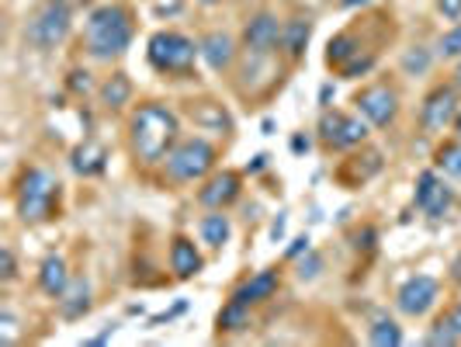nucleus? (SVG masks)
<instances>
[{"instance_id": "1", "label": "nucleus", "mask_w": 461, "mask_h": 347, "mask_svg": "<svg viewBox=\"0 0 461 347\" xmlns=\"http://www.w3.org/2000/svg\"><path fill=\"white\" fill-rule=\"evenodd\" d=\"M180 135V118L167 105L146 101L132 111L128 118V150L132 157L146 167L167 160V153L174 150Z\"/></svg>"}, {"instance_id": "2", "label": "nucleus", "mask_w": 461, "mask_h": 347, "mask_svg": "<svg viewBox=\"0 0 461 347\" xmlns=\"http://www.w3.org/2000/svg\"><path fill=\"white\" fill-rule=\"evenodd\" d=\"M135 39V18L128 4H101L87 14L83 25V53L91 59H118Z\"/></svg>"}, {"instance_id": "3", "label": "nucleus", "mask_w": 461, "mask_h": 347, "mask_svg": "<svg viewBox=\"0 0 461 347\" xmlns=\"http://www.w3.org/2000/svg\"><path fill=\"white\" fill-rule=\"evenodd\" d=\"M14 205L22 222L35 226V222H49L59 213V181L42 167H28L22 181L14 187Z\"/></svg>"}, {"instance_id": "4", "label": "nucleus", "mask_w": 461, "mask_h": 347, "mask_svg": "<svg viewBox=\"0 0 461 347\" xmlns=\"http://www.w3.org/2000/svg\"><path fill=\"white\" fill-rule=\"evenodd\" d=\"M74 28V0H42L25 22V42L35 53H52Z\"/></svg>"}, {"instance_id": "5", "label": "nucleus", "mask_w": 461, "mask_h": 347, "mask_svg": "<svg viewBox=\"0 0 461 347\" xmlns=\"http://www.w3.org/2000/svg\"><path fill=\"white\" fill-rule=\"evenodd\" d=\"M215 146L202 139V135H187V139H178L174 150L167 153V178L178 181V185H191V181H202L215 170Z\"/></svg>"}, {"instance_id": "6", "label": "nucleus", "mask_w": 461, "mask_h": 347, "mask_svg": "<svg viewBox=\"0 0 461 347\" xmlns=\"http://www.w3.org/2000/svg\"><path fill=\"white\" fill-rule=\"evenodd\" d=\"M195 56H198V46L195 39L180 35V31H156L146 42V59L156 74L163 77H187L191 66H195Z\"/></svg>"}, {"instance_id": "7", "label": "nucleus", "mask_w": 461, "mask_h": 347, "mask_svg": "<svg viewBox=\"0 0 461 347\" xmlns=\"http://www.w3.org/2000/svg\"><path fill=\"white\" fill-rule=\"evenodd\" d=\"M319 139L330 150H351L368 139V118L364 115H347V111H323L319 118Z\"/></svg>"}, {"instance_id": "8", "label": "nucleus", "mask_w": 461, "mask_h": 347, "mask_svg": "<svg viewBox=\"0 0 461 347\" xmlns=\"http://www.w3.org/2000/svg\"><path fill=\"white\" fill-rule=\"evenodd\" d=\"M354 105H358V115L368 118V126L388 129L396 122V115H399V94L388 83H371L354 98Z\"/></svg>"}, {"instance_id": "9", "label": "nucleus", "mask_w": 461, "mask_h": 347, "mask_svg": "<svg viewBox=\"0 0 461 347\" xmlns=\"http://www.w3.org/2000/svg\"><path fill=\"white\" fill-rule=\"evenodd\" d=\"M413 202H416V209L423 215L444 219V215L451 213V205H455V191H451V185H448L437 170H423V174L416 178V195H413Z\"/></svg>"}, {"instance_id": "10", "label": "nucleus", "mask_w": 461, "mask_h": 347, "mask_svg": "<svg viewBox=\"0 0 461 347\" xmlns=\"http://www.w3.org/2000/svg\"><path fill=\"white\" fill-rule=\"evenodd\" d=\"M458 118V87H434L427 98H423V108H420V126L427 133H444L448 126H455Z\"/></svg>"}, {"instance_id": "11", "label": "nucleus", "mask_w": 461, "mask_h": 347, "mask_svg": "<svg viewBox=\"0 0 461 347\" xmlns=\"http://www.w3.org/2000/svg\"><path fill=\"white\" fill-rule=\"evenodd\" d=\"M437 299H440L437 278H431V274H413L410 282H403V289L396 295V306L406 317H427L437 306Z\"/></svg>"}, {"instance_id": "12", "label": "nucleus", "mask_w": 461, "mask_h": 347, "mask_svg": "<svg viewBox=\"0 0 461 347\" xmlns=\"http://www.w3.org/2000/svg\"><path fill=\"white\" fill-rule=\"evenodd\" d=\"M243 46H247V53L254 56L274 53L282 46V22H278V14H271V11L254 14L247 22V28H243Z\"/></svg>"}, {"instance_id": "13", "label": "nucleus", "mask_w": 461, "mask_h": 347, "mask_svg": "<svg viewBox=\"0 0 461 347\" xmlns=\"http://www.w3.org/2000/svg\"><path fill=\"white\" fill-rule=\"evenodd\" d=\"M198 56L205 59L208 70L226 74L232 63H236V39H232L230 31H208L205 39L198 42Z\"/></svg>"}, {"instance_id": "14", "label": "nucleus", "mask_w": 461, "mask_h": 347, "mask_svg": "<svg viewBox=\"0 0 461 347\" xmlns=\"http://www.w3.org/2000/svg\"><path fill=\"white\" fill-rule=\"evenodd\" d=\"M239 198V174L236 170H219V174H212L202 191H198V202L205 205V209H226Z\"/></svg>"}, {"instance_id": "15", "label": "nucleus", "mask_w": 461, "mask_h": 347, "mask_svg": "<svg viewBox=\"0 0 461 347\" xmlns=\"http://www.w3.org/2000/svg\"><path fill=\"white\" fill-rule=\"evenodd\" d=\"M187 115H191V122H195L198 129H205V133H219V135L232 133L230 111L222 105H215V101H191V105H187Z\"/></svg>"}, {"instance_id": "16", "label": "nucleus", "mask_w": 461, "mask_h": 347, "mask_svg": "<svg viewBox=\"0 0 461 347\" xmlns=\"http://www.w3.org/2000/svg\"><path fill=\"white\" fill-rule=\"evenodd\" d=\"M309 39H312V22L309 18H288L282 25V53L299 63L309 49Z\"/></svg>"}, {"instance_id": "17", "label": "nucleus", "mask_w": 461, "mask_h": 347, "mask_svg": "<svg viewBox=\"0 0 461 347\" xmlns=\"http://www.w3.org/2000/svg\"><path fill=\"white\" fill-rule=\"evenodd\" d=\"M70 167L77 170L80 178H98V174H104V167H108V150H104L101 143L87 139L83 146H77L70 153Z\"/></svg>"}, {"instance_id": "18", "label": "nucleus", "mask_w": 461, "mask_h": 347, "mask_svg": "<svg viewBox=\"0 0 461 347\" xmlns=\"http://www.w3.org/2000/svg\"><path fill=\"white\" fill-rule=\"evenodd\" d=\"M202 267H205V261H202L198 247L187 237H174V243H170V271L178 278H195Z\"/></svg>"}, {"instance_id": "19", "label": "nucleus", "mask_w": 461, "mask_h": 347, "mask_svg": "<svg viewBox=\"0 0 461 347\" xmlns=\"http://www.w3.org/2000/svg\"><path fill=\"white\" fill-rule=\"evenodd\" d=\"M70 267H66V261L59 257V254H49L46 261H42V267H39V285H42V292L52 295V299H59V295L70 289Z\"/></svg>"}, {"instance_id": "20", "label": "nucleus", "mask_w": 461, "mask_h": 347, "mask_svg": "<svg viewBox=\"0 0 461 347\" xmlns=\"http://www.w3.org/2000/svg\"><path fill=\"white\" fill-rule=\"evenodd\" d=\"M59 313H63V320H83L91 313V282L87 278H74L70 289L59 295Z\"/></svg>"}, {"instance_id": "21", "label": "nucleus", "mask_w": 461, "mask_h": 347, "mask_svg": "<svg viewBox=\"0 0 461 347\" xmlns=\"http://www.w3.org/2000/svg\"><path fill=\"white\" fill-rule=\"evenodd\" d=\"M274 289H278V271H274V267H267V271L254 274L250 282H243V285L232 292V299H236V302H247V306H254V302H264V299H271V295H274Z\"/></svg>"}, {"instance_id": "22", "label": "nucleus", "mask_w": 461, "mask_h": 347, "mask_svg": "<svg viewBox=\"0 0 461 347\" xmlns=\"http://www.w3.org/2000/svg\"><path fill=\"white\" fill-rule=\"evenodd\" d=\"M198 233H202V243L212 247V250H222L232 237V222L230 215H222V209H215L212 215H205L202 222H198Z\"/></svg>"}, {"instance_id": "23", "label": "nucleus", "mask_w": 461, "mask_h": 347, "mask_svg": "<svg viewBox=\"0 0 461 347\" xmlns=\"http://www.w3.org/2000/svg\"><path fill=\"white\" fill-rule=\"evenodd\" d=\"M98 101H101L108 111L126 108L128 101H132V81H128L126 74H111V77L98 87Z\"/></svg>"}, {"instance_id": "24", "label": "nucleus", "mask_w": 461, "mask_h": 347, "mask_svg": "<svg viewBox=\"0 0 461 347\" xmlns=\"http://www.w3.org/2000/svg\"><path fill=\"white\" fill-rule=\"evenodd\" d=\"M361 53H368V49H361L358 35H354V31H340V35L330 39V46H326V63L340 70V66H347V63Z\"/></svg>"}, {"instance_id": "25", "label": "nucleus", "mask_w": 461, "mask_h": 347, "mask_svg": "<svg viewBox=\"0 0 461 347\" xmlns=\"http://www.w3.org/2000/svg\"><path fill=\"white\" fill-rule=\"evenodd\" d=\"M247 309H250L247 302H236V299H230V302L222 306V313H219L215 326H219L222 334H239V330H247V326H250V313H247Z\"/></svg>"}, {"instance_id": "26", "label": "nucleus", "mask_w": 461, "mask_h": 347, "mask_svg": "<svg viewBox=\"0 0 461 347\" xmlns=\"http://www.w3.org/2000/svg\"><path fill=\"white\" fill-rule=\"evenodd\" d=\"M368 341L375 347H399L403 344V326L388 317H378V320L368 326Z\"/></svg>"}, {"instance_id": "27", "label": "nucleus", "mask_w": 461, "mask_h": 347, "mask_svg": "<svg viewBox=\"0 0 461 347\" xmlns=\"http://www.w3.org/2000/svg\"><path fill=\"white\" fill-rule=\"evenodd\" d=\"M431 66H434V53L423 49V46H413V49L403 53V74L406 77H427Z\"/></svg>"}, {"instance_id": "28", "label": "nucleus", "mask_w": 461, "mask_h": 347, "mask_svg": "<svg viewBox=\"0 0 461 347\" xmlns=\"http://www.w3.org/2000/svg\"><path fill=\"white\" fill-rule=\"evenodd\" d=\"M437 170H444V174H451V178H461V139L444 143V146L437 150Z\"/></svg>"}, {"instance_id": "29", "label": "nucleus", "mask_w": 461, "mask_h": 347, "mask_svg": "<svg viewBox=\"0 0 461 347\" xmlns=\"http://www.w3.org/2000/svg\"><path fill=\"white\" fill-rule=\"evenodd\" d=\"M427 344L431 347H455V344H461V337H458V330H455V323L448 320H437L431 330H427Z\"/></svg>"}, {"instance_id": "30", "label": "nucleus", "mask_w": 461, "mask_h": 347, "mask_svg": "<svg viewBox=\"0 0 461 347\" xmlns=\"http://www.w3.org/2000/svg\"><path fill=\"white\" fill-rule=\"evenodd\" d=\"M375 70V53L368 49V53L354 56L347 66H340V77H347V81H358V77H364V74H371Z\"/></svg>"}, {"instance_id": "31", "label": "nucleus", "mask_w": 461, "mask_h": 347, "mask_svg": "<svg viewBox=\"0 0 461 347\" xmlns=\"http://www.w3.org/2000/svg\"><path fill=\"white\" fill-rule=\"evenodd\" d=\"M437 56H440V59H461V25H455L451 31H444V35H440V42H437Z\"/></svg>"}, {"instance_id": "32", "label": "nucleus", "mask_w": 461, "mask_h": 347, "mask_svg": "<svg viewBox=\"0 0 461 347\" xmlns=\"http://www.w3.org/2000/svg\"><path fill=\"white\" fill-rule=\"evenodd\" d=\"M0 278H4V282H14V278H18V265H14L11 247H0Z\"/></svg>"}, {"instance_id": "33", "label": "nucleus", "mask_w": 461, "mask_h": 347, "mask_svg": "<svg viewBox=\"0 0 461 347\" xmlns=\"http://www.w3.org/2000/svg\"><path fill=\"white\" fill-rule=\"evenodd\" d=\"M319 267H323V261H319V257H316V254L309 250V254H306V261L299 265V278H302V282H312V278L319 274Z\"/></svg>"}, {"instance_id": "34", "label": "nucleus", "mask_w": 461, "mask_h": 347, "mask_svg": "<svg viewBox=\"0 0 461 347\" xmlns=\"http://www.w3.org/2000/svg\"><path fill=\"white\" fill-rule=\"evenodd\" d=\"M70 87H74L77 94H91V91H94V81H91L87 70H74V74H70Z\"/></svg>"}, {"instance_id": "35", "label": "nucleus", "mask_w": 461, "mask_h": 347, "mask_svg": "<svg viewBox=\"0 0 461 347\" xmlns=\"http://www.w3.org/2000/svg\"><path fill=\"white\" fill-rule=\"evenodd\" d=\"M0 326H4V330H0V341H4V344H11V341H14V326H18L11 309H4V313H0Z\"/></svg>"}, {"instance_id": "36", "label": "nucleus", "mask_w": 461, "mask_h": 347, "mask_svg": "<svg viewBox=\"0 0 461 347\" xmlns=\"http://www.w3.org/2000/svg\"><path fill=\"white\" fill-rule=\"evenodd\" d=\"M437 11H440L448 22H458V18H461V0H437Z\"/></svg>"}, {"instance_id": "37", "label": "nucleus", "mask_w": 461, "mask_h": 347, "mask_svg": "<svg viewBox=\"0 0 461 347\" xmlns=\"http://www.w3.org/2000/svg\"><path fill=\"white\" fill-rule=\"evenodd\" d=\"M309 250H312V240H309V237H295L291 247H288V257L295 261V257H302V254H309Z\"/></svg>"}, {"instance_id": "38", "label": "nucleus", "mask_w": 461, "mask_h": 347, "mask_svg": "<svg viewBox=\"0 0 461 347\" xmlns=\"http://www.w3.org/2000/svg\"><path fill=\"white\" fill-rule=\"evenodd\" d=\"M284 222H288V215H284V213L278 215L274 222H271V240H274V243H278L284 237Z\"/></svg>"}, {"instance_id": "39", "label": "nucleus", "mask_w": 461, "mask_h": 347, "mask_svg": "<svg viewBox=\"0 0 461 347\" xmlns=\"http://www.w3.org/2000/svg\"><path fill=\"white\" fill-rule=\"evenodd\" d=\"M115 330H118V326H108V330H101L98 337H91L87 344H104V341H111V337H115Z\"/></svg>"}, {"instance_id": "40", "label": "nucleus", "mask_w": 461, "mask_h": 347, "mask_svg": "<svg viewBox=\"0 0 461 347\" xmlns=\"http://www.w3.org/2000/svg\"><path fill=\"white\" fill-rule=\"evenodd\" d=\"M267 167V157L260 153V157H254V163H247V174H257V170H264Z\"/></svg>"}, {"instance_id": "41", "label": "nucleus", "mask_w": 461, "mask_h": 347, "mask_svg": "<svg viewBox=\"0 0 461 347\" xmlns=\"http://www.w3.org/2000/svg\"><path fill=\"white\" fill-rule=\"evenodd\" d=\"M291 150H295V153H306V150H309L306 135H295V139H291Z\"/></svg>"}, {"instance_id": "42", "label": "nucleus", "mask_w": 461, "mask_h": 347, "mask_svg": "<svg viewBox=\"0 0 461 347\" xmlns=\"http://www.w3.org/2000/svg\"><path fill=\"white\" fill-rule=\"evenodd\" d=\"M448 320L455 323V330H458V337H461V302L455 306V309H451V313H448Z\"/></svg>"}, {"instance_id": "43", "label": "nucleus", "mask_w": 461, "mask_h": 347, "mask_svg": "<svg viewBox=\"0 0 461 347\" xmlns=\"http://www.w3.org/2000/svg\"><path fill=\"white\" fill-rule=\"evenodd\" d=\"M347 11H354V7H368V4H375V0H340Z\"/></svg>"}, {"instance_id": "44", "label": "nucleus", "mask_w": 461, "mask_h": 347, "mask_svg": "<svg viewBox=\"0 0 461 347\" xmlns=\"http://www.w3.org/2000/svg\"><path fill=\"white\" fill-rule=\"evenodd\" d=\"M330 94H334V87H330V83H326V87H323V91H319V101H323V105H326V101H330Z\"/></svg>"}, {"instance_id": "45", "label": "nucleus", "mask_w": 461, "mask_h": 347, "mask_svg": "<svg viewBox=\"0 0 461 347\" xmlns=\"http://www.w3.org/2000/svg\"><path fill=\"white\" fill-rule=\"evenodd\" d=\"M451 81H455V87L461 91V59H458V66H455V77H451Z\"/></svg>"}, {"instance_id": "46", "label": "nucleus", "mask_w": 461, "mask_h": 347, "mask_svg": "<svg viewBox=\"0 0 461 347\" xmlns=\"http://www.w3.org/2000/svg\"><path fill=\"white\" fill-rule=\"evenodd\" d=\"M455 133H458V139H461V111H458V118H455Z\"/></svg>"}, {"instance_id": "47", "label": "nucleus", "mask_w": 461, "mask_h": 347, "mask_svg": "<svg viewBox=\"0 0 461 347\" xmlns=\"http://www.w3.org/2000/svg\"><path fill=\"white\" fill-rule=\"evenodd\" d=\"M198 4H205V7H212V4H222V0H198Z\"/></svg>"}]
</instances>
